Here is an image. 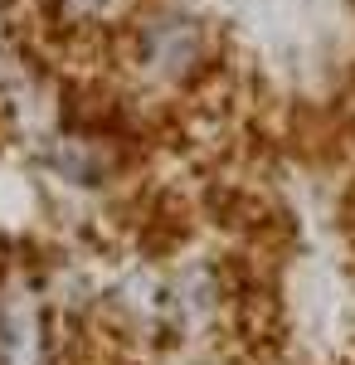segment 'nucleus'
<instances>
[{"instance_id":"obj_1","label":"nucleus","mask_w":355,"mask_h":365,"mask_svg":"<svg viewBox=\"0 0 355 365\" xmlns=\"http://www.w3.org/2000/svg\"><path fill=\"white\" fill-rule=\"evenodd\" d=\"M127 58L151 83H190L210 58V34L180 5H146L132 25L122 29Z\"/></svg>"},{"instance_id":"obj_2","label":"nucleus","mask_w":355,"mask_h":365,"mask_svg":"<svg viewBox=\"0 0 355 365\" xmlns=\"http://www.w3.org/2000/svg\"><path fill=\"white\" fill-rule=\"evenodd\" d=\"M146 5L151 0H39V15L73 39H98V34H122Z\"/></svg>"}]
</instances>
